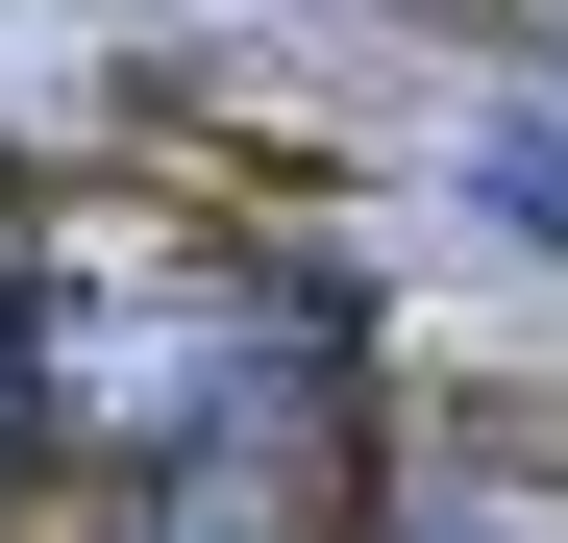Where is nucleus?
Listing matches in <instances>:
<instances>
[{
	"label": "nucleus",
	"mask_w": 568,
	"mask_h": 543,
	"mask_svg": "<svg viewBox=\"0 0 568 543\" xmlns=\"http://www.w3.org/2000/svg\"><path fill=\"white\" fill-rule=\"evenodd\" d=\"M149 543H322V494L272 444H223V470H149Z\"/></svg>",
	"instance_id": "obj_1"
}]
</instances>
